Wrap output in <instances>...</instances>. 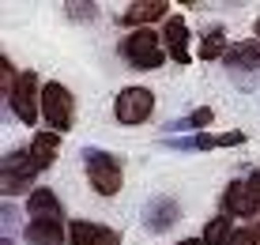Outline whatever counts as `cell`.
<instances>
[{"label":"cell","instance_id":"cell-17","mask_svg":"<svg viewBox=\"0 0 260 245\" xmlns=\"http://www.w3.org/2000/svg\"><path fill=\"white\" fill-rule=\"evenodd\" d=\"M215 121V113H211V106H200V110H192V113H185V117H177V121H170L166 125V136H181V132H189V136H196V132H204L208 125Z\"/></svg>","mask_w":260,"mask_h":245},{"label":"cell","instance_id":"cell-18","mask_svg":"<svg viewBox=\"0 0 260 245\" xmlns=\"http://www.w3.org/2000/svg\"><path fill=\"white\" fill-rule=\"evenodd\" d=\"M230 238H234V219L230 215H215V219L204 223V234H200L204 245H230Z\"/></svg>","mask_w":260,"mask_h":245},{"label":"cell","instance_id":"cell-11","mask_svg":"<svg viewBox=\"0 0 260 245\" xmlns=\"http://www.w3.org/2000/svg\"><path fill=\"white\" fill-rule=\"evenodd\" d=\"M162 45H166V57L174 65H189L192 60V49H189V23L181 15H170L162 23Z\"/></svg>","mask_w":260,"mask_h":245},{"label":"cell","instance_id":"cell-13","mask_svg":"<svg viewBox=\"0 0 260 245\" xmlns=\"http://www.w3.org/2000/svg\"><path fill=\"white\" fill-rule=\"evenodd\" d=\"M26 151H30V162H34V170H38V174H46V170L53 166V162H57V151H60V136H57V132H49V129H38Z\"/></svg>","mask_w":260,"mask_h":245},{"label":"cell","instance_id":"cell-19","mask_svg":"<svg viewBox=\"0 0 260 245\" xmlns=\"http://www.w3.org/2000/svg\"><path fill=\"white\" fill-rule=\"evenodd\" d=\"M226 49H230V38H226L222 26H211V30L200 38V60H222Z\"/></svg>","mask_w":260,"mask_h":245},{"label":"cell","instance_id":"cell-7","mask_svg":"<svg viewBox=\"0 0 260 245\" xmlns=\"http://www.w3.org/2000/svg\"><path fill=\"white\" fill-rule=\"evenodd\" d=\"M155 113V90L151 87H124L117 98H113V117L121 125H143Z\"/></svg>","mask_w":260,"mask_h":245},{"label":"cell","instance_id":"cell-6","mask_svg":"<svg viewBox=\"0 0 260 245\" xmlns=\"http://www.w3.org/2000/svg\"><path fill=\"white\" fill-rule=\"evenodd\" d=\"M42 79L34 76L30 68L19 72V83H15V90L8 95V106H12V113L19 117V121L30 129V125H38V117H42Z\"/></svg>","mask_w":260,"mask_h":245},{"label":"cell","instance_id":"cell-9","mask_svg":"<svg viewBox=\"0 0 260 245\" xmlns=\"http://www.w3.org/2000/svg\"><path fill=\"white\" fill-rule=\"evenodd\" d=\"M140 223H143V230H147V234H166L170 226L181 223V204H177L174 196L158 193V196H151V200L143 204Z\"/></svg>","mask_w":260,"mask_h":245},{"label":"cell","instance_id":"cell-26","mask_svg":"<svg viewBox=\"0 0 260 245\" xmlns=\"http://www.w3.org/2000/svg\"><path fill=\"white\" fill-rule=\"evenodd\" d=\"M0 245H15V241H12V238H4V241H0Z\"/></svg>","mask_w":260,"mask_h":245},{"label":"cell","instance_id":"cell-10","mask_svg":"<svg viewBox=\"0 0 260 245\" xmlns=\"http://www.w3.org/2000/svg\"><path fill=\"white\" fill-rule=\"evenodd\" d=\"M68 245H121V230L94 219H72L68 223Z\"/></svg>","mask_w":260,"mask_h":245},{"label":"cell","instance_id":"cell-22","mask_svg":"<svg viewBox=\"0 0 260 245\" xmlns=\"http://www.w3.org/2000/svg\"><path fill=\"white\" fill-rule=\"evenodd\" d=\"M4 223H8V226L15 223V204H12V200H4Z\"/></svg>","mask_w":260,"mask_h":245},{"label":"cell","instance_id":"cell-21","mask_svg":"<svg viewBox=\"0 0 260 245\" xmlns=\"http://www.w3.org/2000/svg\"><path fill=\"white\" fill-rule=\"evenodd\" d=\"M230 245H260V241L253 238V230L245 226V230H234V238H230Z\"/></svg>","mask_w":260,"mask_h":245},{"label":"cell","instance_id":"cell-14","mask_svg":"<svg viewBox=\"0 0 260 245\" xmlns=\"http://www.w3.org/2000/svg\"><path fill=\"white\" fill-rule=\"evenodd\" d=\"M26 215L30 219H46V223H64V207L53 196V189H34L26 196Z\"/></svg>","mask_w":260,"mask_h":245},{"label":"cell","instance_id":"cell-2","mask_svg":"<svg viewBox=\"0 0 260 245\" xmlns=\"http://www.w3.org/2000/svg\"><path fill=\"white\" fill-rule=\"evenodd\" d=\"M121 57L128 60L132 68L140 72H158L166 65V45L162 34H155L151 26H140V30H128L121 38Z\"/></svg>","mask_w":260,"mask_h":245},{"label":"cell","instance_id":"cell-24","mask_svg":"<svg viewBox=\"0 0 260 245\" xmlns=\"http://www.w3.org/2000/svg\"><path fill=\"white\" fill-rule=\"evenodd\" d=\"M177 245H204L200 238H185V241H177Z\"/></svg>","mask_w":260,"mask_h":245},{"label":"cell","instance_id":"cell-4","mask_svg":"<svg viewBox=\"0 0 260 245\" xmlns=\"http://www.w3.org/2000/svg\"><path fill=\"white\" fill-rule=\"evenodd\" d=\"M42 121L57 136H64L72 125H76V98H72V90L64 83H57V79H49V83L42 87Z\"/></svg>","mask_w":260,"mask_h":245},{"label":"cell","instance_id":"cell-8","mask_svg":"<svg viewBox=\"0 0 260 245\" xmlns=\"http://www.w3.org/2000/svg\"><path fill=\"white\" fill-rule=\"evenodd\" d=\"M222 65L230 68V76H238L241 87H249L253 79H260V38H241L226 49Z\"/></svg>","mask_w":260,"mask_h":245},{"label":"cell","instance_id":"cell-25","mask_svg":"<svg viewBox=\"0 0 260 245\" xmlns=\"http://www.w3.org/2000/svg\"><path fill=\"white\" fill-rule=\"evenodd\" d=\"M253 34H256V38H260V19H256V23H253Z\"/></svg>","mask_w":260,"mask_h":245},{"label":"cell","instance_id":"cell-3","mask_svg":"<svg viewBox=\"0 0 260 245\" xmlns=\"http://www.w3.org/2000/svg\"><path fill=\"white\" fill-rule=\"evenodd\" d=\"M219 204H222V215H230V219H253L256 223L260 219V170H253L241 181H230L222 189Z\"/></svg>","mask_w":260,"mask_h":245},{"label":"cell","instance_id":"cell-12","mask_svg":"<svg viewBox=\"0 0 260 245\" xmlns=\"http://www.w3.org/2000/svg\"><path fill=\"white\" fill-rule=\"evenodd\" d=\"M170 19V4L166 0H136V4L124 8L121 23L128 30H140V26H151V23H166Z\"/></svg>","mask_w":260,"mask_h":245},{"label":"cell","instance_id":"cell-15","mask_svg":"<svg viewBox=\"0 0 260 245\" xmlns=\"http://www.w3.org/2000/svg\"><path fill=\"white\" fill-rule=\"evenodd\" d=\"M23 241L26 245H64L68 241V226L64 223H46V219H30L23 226Z\"/></svg>","mask_w":260,"mask_h":245},{"label":"cell","instance_id":"cell-16","mask_svg":"<svg viewBox=\"0 0 260 245\" xmlns=\"http://www.w3.org/2000/svg\"><path fill=\"white\" fill-rule=\"evenodd\" d=\"M162 147L170 151H215V147H222V132L215 136V132H196V136H162Z\"/></svg>","mask_w":260,"mask_h":245},{"label":"cell","instance_id":"cell-20","mask_svg":"<svg viewBox=\"0 0 260 245\" xmlns=\"http://www.w3.org/2000/svg\"><path fill=\"white\" fill-rule=\"evenodd\" d=\"M64 15H68V19H76V23H91V19H98V4H91V0H83V4L68 0V4H64Z\"/></svg>","mask_w":260,"mask_h":245},{"label":"cell","instance_id":"cell-1","mask_svg":"<svg viewBox=\"0 0 260 245\" xmlns=\"http://www.w3.org/2000/svg\"><path fill=\"white\" fill-rule=\"evenodd\" d=\"M79 159H83V170H87V185H91L98 196H117L124 189L121 155L102 151V147H83V151H79Z\"/></svg>","mask_w":260,"mask_h":245},{"label":"cell","instance_id":"cell-23","mask_svg":"<svg viewBox=\"0 0 260 245\" xmlns=\"http://www.w3.org/2000/svg\"><path fill=\"white\" fill-rule=\"evenodd\" d=\"M249 230H253V238L260 241V219H256V223H249Z\"/></svg>","mask_w":260,"mask_h":245},{"label":"cell","instance_id":"cell-5","mask_svg":"<svg viewBox=\"0 0 260 245\" xmlns=\"http://www.w3.org/2000/svg\"><path fill=\"white\" fill-rule=\"evenodd\" d=\"M34 177H38V170H34V162H30V151L26 147L8 151L4 162H0V193H4V200H12V196H19V193L30 196L34 189H38Z\"/></svg>","mask_w":260,"mask_h":245}]
</instances>
